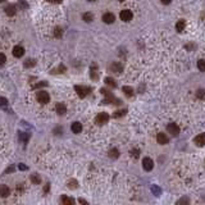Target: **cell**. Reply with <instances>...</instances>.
<instances>
[{
  "label": "cell",
  "instance_id": "cell-1",
  "mask_svg": "<svg viewBox=\"0 0 205 205\" xmlns=\"http://www.w3.org/2000/svg\"><path fill=\"white\" fill-rule=\"evenodd\" d=\"M36 99H37V101L41 103V104H48L49 100H50V96H49L48 92H45V91H38L37 95H36Z\"/></svg>",
  "mask_w": 205,
  "mask_h": 205
},
{
  "label": "cell",
  "instance_id": "cell-2",
  "mask_svg": "<svg viewBox=\"0 0 205 205\" xmlns=\"http://www.w3.org/2000/svg\"><path fill=\"white\" fill-rule=\"evenodd\" d=\"M108 121H109V115H108V113H99L98 115H96V118H95V122L98 123L99 126L105 125Z\"/></svg>",
  "mask_w": 205,
  "mask_h": 205
},
{
  "label": "cell",
  "instance_id": "cell-3",
  "mask_svg": "<svg viewBox=\"0 0 205 205\" xmlns=\"http://www.w3.org/2000/svg\"><path fill=\"white\" fill-rule=\"evenodd\" d=\"M119 17H121V19H122L123 22H130V21H132L133 14H132V12H131V10L125 9V10H122V12H121Z\"/></svg>",
  "mask_w": 205,
  "mask_h": 205
},
{
  "label": "cell",
  "instance_id": "cell-4",
  "mask_svg": "<svg viewBox=\"0 0 205 205\" xmlns=\"http://www.w3.org/2000/svg\"><path fill=\"white\" fill-rule=\"evenodd\" d=\"M75 90L77 91V94H78L80 98H85V96H87V94L90 92V88L86 87V86H76Z\"/></svg>",
  "mask_w": 205,
  "mask_h": 205
},
{
  "label": "cell",
  "instance_id": "cell-5",
  "mask_svg": "<svg viewBox=\"0 0 205 205\" xmlns=\"http://www.w3.org/2000/svg\"><path fill=\"white\" fill-rule=\"evenodd\" d=\"M167 130L172 136H177V135L180 133V127L177 126L176 123H169V125L167 126Z\"/></svg>",
  "mask_w": 205,
  "mask_h": 205
},
{
  "label": "cell",
  "instance_id": "cell-6",
  "mask_svg": "<svg viewBox=\"0 0 205 205\" xmlns=\"http://www.w3.org/2000/svg\"><path fill=\"white\" fill-rule=\"evenodd\" d=\"M142 167H144L145 171H151V169L154 168V162L150 159V158H145L144 160H142Z\"/></svg>",
  "mask_w": 205,
  "mask_h": 205
},
{
  "label": "cell",
  "instance_id": "cell-7",
  "mask_svg": "<svg viewBox=\"0 0 205 205\" xmlns=\"http://www.w3.org/2000/svg\"><path fill=\"white\" fill-rule=\"evenodd\" d=\"M110 71L112 72H114V73H122L123 72V65L121 63H118V62H114L113 64L110 65Z\"/></svg>",
  "mask_w": 205,
  "mask_h": 205
},
{
  "label": "cell",
  "instance_id": "cell-8",
  "mask_svg": "<svg viewBox=\"0 0 205 205\" xmlns=\"http://www.w3.org/2000/svg\"><path fill=\"white\" fill-rule=\"evenodd\" d=\"M115 21V15L113 13H105L103 15V22L104 23H108V25H110V23H113Z\"/></svg>",
  "mask_w": 205,
  "mask_h": 205
},
{
  "label": "cell",
  "instance_id": "cell-9",
  "mask_svg": "<svg viewBox=\"0 0 205 205\" xmlns=\"http://www.w3.org/2000/svg\"><path fill=\"white\" fill-rule=\"evenodd\" d=\"M23 54H25V49H23L22 46L17 45L13 48V55L15 58H21V57H23Z\"/></svg>",
  "mask_w": 205,
  "mask_h": 205
},
{
  "label": "cell",
  "instance_id": "cell-10",
  "mask_svg": "<svg viewBox=\"0 0 205 205\" xmlns=\"http://www.w3.org/2000/svg\"><path fill=\"white\" fill-rule=\"evenodd\" d=\"M156 141H158V144H160V145L168 144V137H167V135H165V133H158Z\"/></svg>",
  "mask_w": 205,
  "mask_h": 205
},
{
  "label": "cell",
  "instance_id": "cell-11",
  "mask_svg": "<svg viewBox=\"0 0 205 205\" xmlns=\"http://www.w3.org/2000/svg\"><path fill=\"white\" fill-rule=\"evenodd\" d=\"M195 144L198 146H204L205 145V133H200L195 137Z\"/></svg>",
  "mask_w": 205,
  "mask_h": 205
},
{
  "label": "cell",
  "instance_id": "cell-12",
  "mask_svg": "<svg viewBox=\"0 0 205 205\" xmlns=\"http://www.w3.org/2000/svg\"><path fill=\"white\" fill-rule=\"evenodd\" d=\"M9 194H10L9 187L5 186V185H1V186H0V196H1V198H8Z\"/></svg>",
  "mask_w": 205,
  "mask_h": 205
},
{
  "label": "cell",
  "instance_id": "cell-13",
  "mask_svg": "<svg viewBox=\"0 0 205 205\" xmlns=\"http://www.w3.org/2000/svg\"><path fill=\"white\" fill-rule=\"evenodd\" d=\"M71 130H72L73 133H80L81 131H82V125H81L80 122H75V123H72Z\"/></svg>",
  "mask_w": 205,
  "mask_h": 205
},
{
  "label": "cell",
  "instance_id": "cell-14",
  "mask_svg": "<svg viewBox=\"0 0 205 205\" xmlns=\"http://www.w3.org/2000/svg\"><path fill=\"white\" fill-rule=\"evenodd\" d=\"M55 110H57V113L59 114V115H63V114H65V112H67V108H65L64 104L58 103L57 106H55Z\"/></svg>",
  "mask_w": 205,
  "mask_h": 205
},
{
  "label": "cell",
  "instance_id": "cell-15",
  "mask_svg": "<svg viewBox=\"0 0 205 205\" xmlns=\"http://www.w3.org/2000/svg\"><path fill=\"white\" fill-rule=\"evenodd\" d=\"M60 201H62V204H64V205H73V204H75V200H73L72 198H68V196H62Z\"/></svg>",
  "mask_w": 205,
  "mask_h": 205
},
{
  "label": "cell",
  "instance_id": "cell-16",
  "mask_svg": "<svg viewBox=\"0 0 205 205\" xmlns=\"http://www.w3.org/2000/svg\"><path fill=\"white\" fill-rule=\"evenodd\" d=\"M185 27H186V23H185V21H182V19L176 23V30H177V32H183Z\"/></svg>",
  "mask_w": 205,
  "mask_h": 205
},
{
  "label": "cell",
  "instance_id": "cell-17",
  "mask_svg": "<svg viewBox=\"0 0 205 205\" xmlns=\"http://www.w3.org/2000/svg\"><path fill=\"white\" fill-rule=\"evenodd\" d=\"M119 156V150L118 149H110V151H109V158H112V159H117V158Z\"/></svg>",
  "mask_w": 205,
  "mask_h": 205
},
{
  "label": "cell",
  "instance_id": "cell-18",
  "mask_svg": "<svg viewBox=\"0 0 205 205\" xmlns=\"http://www.w3.org/2000/svg\"><path fill=\"white\" fill-rule=\"evenodd\" d=\"M105 83L108 85V86H110V87H117V82L112 78V77H106L105 78Z\"/></svg>",
  "mask_w": 205,
  "mask_h": 205
},
{
  "label": "cell",
  "instance_id": "cell-19",
  "mask_svg": "<svg viewBox=\"0 0 205 205\" xmlns=\"http://www.w3.org/2000/svg\"><path fill=\"white\" fill-rule=\"evenodd\" d=\"M5 12H7L8 15H14V14H15V7H14V5L7 7V8H5Z\"/></svg>",
  "mask_w": 205,
  "mask_h": 205
},
{
  "label": "cell",
  "instance_id": "cell-20",
  "mask_svg": "<svg viewBox=\"0 0 205 205\" xmlns=\"http://www.w3.org/2000/svg\"><path fill=\"white\" fill-rule=\"evenodd\" d=\"M31 181H32V182H33L35 185H38V183L41 182V178H40V177H38L37 173H33V175L31 176Z\"/></svg>",
  "mask_w": 205,
  "mask_h": 205
},
{
  "label": "cell",
  "instance_id": "cell-21",
  "mask_svg": "<svg viewBox=\"0 0 205 205\" xmlns=\"http://www.w3.org/2000/svg\"><path fill=\"white\" fill-rule=\"evenodd\" d=\"M82 18H83L85 22H92V19H94V15H92L91 13H85L82 15Z\"/></svg>",
  "mask_w": 205,
  "mask_h": 205
},
{
  "label": "cell",
  "instance_id": "cell-22",
  "mask_svg": "<svg viewBox=\"0 0 205 205\" xmlns=\"http://www.w3.org/2000/svg\"><path fill=\"white\" fill-rule=\"evenodd\" d=\"M123 91H125V94L127 96H132L133 95V88L130 87V86H125V87H123Z\"/></svg>",
  "mask_w": 205,
  "mask_h": 205
},
{
  "label": "cell",
  "instance_id": "cell-23",
  "mask_svg": "<svg viewBox=\"0 0 205 205\" xmlns=\"http://www.w3.org/2000/svg\"><path fill=\"white\" fill-rule=\"evenodd\" d=\"M198 68H199L201 72H205V59H200V60L198 62Z\"/></svg>",
  "mask_w": 205,
  "mask_h": 205
},
{
  "label": "cell",
  "instance_id": "cell-24",
  "mask_svg": "<svg viewBox=\"0 0 205 205\" xmlns=\"http://www.w3.org/2000/svg\"><path fill=\"white\" fill-rule=\"evenodd\" d=\"M35 64H36V62H35V59H27V60L25 62V67H26V68L33 67Z\"/></svg>",
  "mask_w": 205,
  "mask_h": 205
},
{
  "label": "cell",
  "instance_id": "cell-25",
  "mask_svg": "<svg viewBox=\"0 0 205 205\" xmlns=\"http://www.w3.org/2000/svg\"><path fill=\"white\" fill-rule=\"evenodd\" d=\"M127 113L126 110H118V112H115V113L113 114V117L114 118H119V117H123V115H125Z\"/></svg>",
  "mask_w": 205,
  "mask_h": 205
},
{
  "label": "cell",
  "instance_id": "cell-26",
  "mask_svg": "<svg viewBox=\"0 0 205 205\" xmlns=\"http://www.w3.org/2000/svg\"><path fill=\"white\" fill-rule=\"evenodd\" d=\"M68 187L69 188H76L77 187V181L76 180H71V181H68Z\"/></svg>",
  "mask_w": 205,
  "mask_h": 205
},
{
  "label": "cell",
  "instance_id": "cell-27",
  "mask_svg": "<svg viewBox=\"0 0 205 205\" xmlns=\"http://www.w3.org/2000/svg\"><path fill=\"white\" fill-rule=\"evenodd\" d=\"M54 36H55V37H60L62 36V28H60V27H57V28L54 30Z\"/></svg>",
  "mask_w": 205,
  "mask_h": 205
},
{
  "label": "cell",
  "instance_id": "cell-28",
  "mask_svg": "<svg viewBox=\"0 0 205 205\" xmlns=\"http://www.w3.org/2000/svg\"><path fill=\"white\" fill-rule=\"evenodd\" d=\"M196 96H198V98H204V96H205V90H204V88H200V90L196 91Z\"/></svg>",
  "mask_w": 205,
  "mask_h": 205
},
{
  "label": "cell",
  "instance_id": "cell-29",
  "mask_svg": "<svg viewBox=\"0 0 205 205\" xmlns=\"http://www.w3.org/2000/svg\"><path fill=\"white\" fill-rule=\"evenodd\" d=\"M7 62V58L3 53H0V65H4V63Z\"/></svg>",
  "mask_w": 205,
  "mask_h": 205
},
{
  "label": "cell",
  "instance_id": "cell-30",
  "mask_svg": "<svg viewBox=\"0 0 205 205\" xmlns=\"http://www.w3.org/2000/svg\"><path fill=\"white\" fill-rule=\"evenodd\" d=\"M151 190H153V192H154V194H155L156 196H159V195H160V188H159V187L153 186V187H151Z\"/></svg>",
  "mask_w": 205,
  "mask_h": 205
},
{
  "label": "cell",
  "instance_id": "cell-31",
  "mask_svg": "<svg viewBox=\"0 0 205 205\" xmlns=\"http://www.w3.org/2000/svg\"><path fill=\"white\" fill-rule=\"evenodd\" d=\"M8 104V100L5 98H0V106H5Z\"/></svg>",
  "mask_w": 205,
  "mask_h": 205
},
{
  "label": "cell",
  "instance_id": "cell-32",
  "mask_svg": "<svg viewBox=\"0 0 205 205\" xmlns=\"http://www.w3.org/2000/svg\"><path fill=\"white\" fill-rule=\"evenodd\" d=\"M131 155H132L133 158H138V155H140V151H138L137 149L136 150H132V151H131Z\"/></svg>",
  "mask_w": 205,
  "mask_h": 205
},
{
  "label": "cell",
  "instance_id": "cell-33",
  "mask_svg": "<svg viewBox=\"0 0 205 205\" xmlns=\"http://www.w3.org/2000/svg\"><path fill=\"white\" fill-rule=\"evenodd\" d=\"M19 138H21V140H23V141H27V140H28V135H26V133H21V135H19Z\"/></svg>",
  "mask_w": 205,
  "mask_h": 205
},
{
  "label": "cell",
  "instance_id": "cell-34",
  "mask_svg": "<svg viewBox=\"0 0 205 205\" xmlns=\"http://www.w3.org/2000/svg\"><path fill=\"white\" fill-rule=\"evenodd\" d=\"M19 7L23 8V9H27V8H28V5H27V3H25L23 0H21V1H19Z\"/></svg>",
  "mask_w": 205,
  "mask_h": 205
},
{
  "label": "cell",
  "instance_id": "cell-35",
  "mask_svg": "<svg viewBox=\"0 0 205 205\" xmlns=\"http://www.w3.org/2000/svg\"><path fill=\"white\" fill-rule=\"evenodd\" d=\"M49 3H53V4H59V3H62V0H48Z\"/></svg>",
  "mask_w": 205,
  "mask_h": 205
},
{
  "label": "cell",
  "instance_id": "cell-36",
  "mask_svg": "<svg viewBox=\"0 0 205 205\" xmlns=\"http://www.w3.org/2000/svg\"><path fill=\"white\" fill-rule=\"evenodd\" d=\"M18 168L21 169V171H26V169H27V167H26V165H23V164H19Z\"/></svg>",
  "mask_w": 205,
  "mask_h": 205
},
{
  "label": "cell",
  "instance_id": "cell-37",
  "mask_svg": "<svg viewBox=\"0 0 205 205\" xmlns=\"http://www.w3.org/2000/svg\"><path fill=\"white\" fill-rule=\"evenodd\" d=\"M160 1L163 3V4H165V5H167V4H171L172 0H160Z\"/></svg>",
  "mask_w": 205,
  "mask_h": 205
},
{
  "label": "cell",
  "instance_id": "cell-38",
  "mask_svg": "<svg viewBox=\"0 0 205 205\" xmlns=\"http://www.w3.org/2000/svg\"><path fill=\"white\" fill-rule=\"evenodd\" d=\"M188 201H190V200H188V199H182L180 203H188Z\"/></svg>",
  "mask_w": 205,
  "mask_h": 205
},
{
  "label": "cell",
  "instance_id": "cell-39",
  "mask_svg": "<svg viewBox=\"0 0 205 205\" xmlns=\"http://www.w3.org/2000/svg\"><path fill=\"white\" fill-rule=\"evenodd\" d=\"M80 203L81 204H87V201H86V200H83V199H80Z\"/></svg>",
  "mask_w": 205,
  "mask_h": 205
},
{
  "label": "cell",
  "instance_id": "cell-40",
  "mask_svg": "<svg viewBox=\"0 0 205 205\" xmlns=\"http://www.w3.org/2000/svg\"><path fill=\"white\" fill-rule=\"evenodd\" d=\"M88 1H96V0H88Z\"/></svg>",
  "mask_w": 205,
  "mask_h": 205
},
{
  "label": "cell",
  "instance_id": "cell-41",
  "mask_svg": "<svg viewBox=\"0 0 205 205\" xmlns=\"http://www.w3.org/2000/svg\"><path fill=\"white\" fill-rule=\"evenodd\" d=\"M3 1H5V0H0V3H3Z\"/></svg>",
  "mask_w": 205,
  "mask_h": 205
},
{
  "label": "cell",
  "instance_id": "cell-42",
  "mask_svg": "<svg viewBox=\"0 0 205 205\" xmlns=\"http://www.w3.org/2000/svg\"><path fill=\"white\" fill-rule=\"evenodd\" d=\"M118 1H125V0H118Z\"/></svg>",
  "mask_w": 205,
  "mask_h": 205
}]
</instances>
